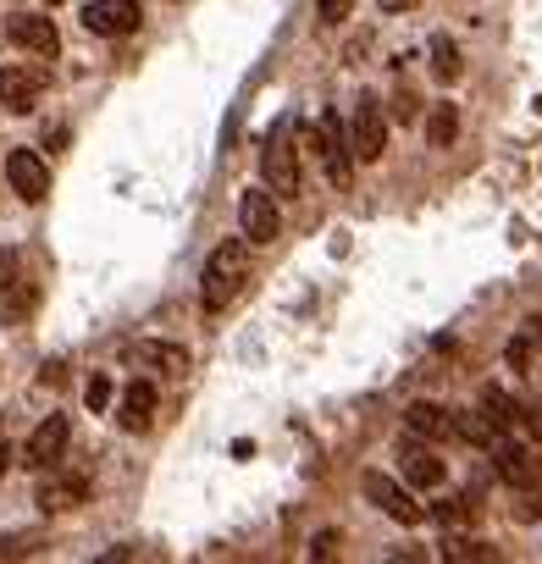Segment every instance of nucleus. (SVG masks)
<instances>
[{
  "label": "nucleus",
  "mask_w": 542,
  "mask_h": 564,
  "mask_svg": "<svg viewBox=\"0 0 542 564\" xmlns=\"http://www.w3.org/2000/svg\"><path fill=\"white\" fill-rule=\"evenodd\" d=\"M249 271H254L249 238H227L221 249H210V260H205V276H199V300H205V311H227V305L243 294Z\"/></svg>",
  "instance_id": "1"
},
{
  "label": "nucleus",
  "mask_w": 542,
  "mask_h": 564,
  "mask_svg": "<svg viewBox=\"0 0 542 564\" xmlns=\"http://www.w3.org/2000/svg\"><path fill=\"white\" fill-rule=\"evenodd\" d=\"M260 177L278 199H294L300 194V150H294V117H283L271 128L265 150H260Z\"/></svg>",
  "instance_id": "2"
},
{
  "label": "nucleus",
  "mask_w": 542,
  "mask_h": 564,
  "mask_svg": "<svg viewBox=\"0 0 542 564\" xmlns=\"http://www.w3.org/2000/svg\"><path fill=\"white\" fill-rule=\"evenodd\" d=\"M311 144H316V155H322L327 177H333L338 188H349V177H355V144H349V133H344L338 111H322V117H316V133H311Z\"/></svg>",
  "instance_id": "3"
},
{
  "label": "nucleus",
  "mask_w": 542,
  "mask_h": 564,
  "mask_svg": "<svg viewBox=\"0 0 542 564\" xmlns=\"http://www.w3.org/2000/svg\"><path fill=\"white\" fill-rule=\"evenodd\" d=\"M349 144H355V161H382V150H388V117H382V100L377 95H360V106L349 117Z\"/></svg>",
  "instance_id": "4"
},
{
  "label": "nucleus",
  "mask_w": 542,
  "mask_h": 564,
  "mask_svg": "<svg viewBox=\"0 0 542 564\" xmlns=\"http://www.w3.org/2000/svg\"><path fill=\"white\" fill-rule=\"evenodd\" d=\"M238 227H243L249 243H271V238L283 232L278 194H271V188H243V199H238Z\"/></svg>",
  "instance_id": "5"
},
{
  "label": "nucleus",
  "mask_w": 542,
  "mask_h": 564,
  "mask_svg": "<svg viewBox=\"0 0 542 564\" xmlns=\"http://www.w3.org/2000/svg\"><path fill=\"white\" fill-rule=\"evenodd\" d=\"M492 465H498V476H503L509 487H520V492H531V487L542 481V459H536V448L520 443V437H509V432L492 443Z\"/></svg>",
  "instance_id": "6"
},
{
  "label": "nucleus",
  "mask_w": 542,
  "mask_h": 564,
  "mask_svg": "<svg viewBox=\"0 0 542 564\" xmlns=\"http://www.w3.org/2000/svg\"><path fill=\"white\" fill-rule=\"evenodd\" d=\"M360 492H366L388 520H399V525H421V520H426V509H421L393 476H382V470H366V476H360Z\"/></svg>",
  "instance_id": "7"
},
{
  "label": "nucleus",
  "mask_w": 542,
  "mask_h": 564,
  "mask_svg": "<svg viewBox=\"0 0 542 564\" xmlns=\"http://www.w3.org/2000/svg\"><path fill=\"white\" fill-rule=\"evenodd\" d=\"M144 12H139V0H89L84 7V29L100 34V40H122V34H139Z\"/></svg>",
  "instance_id": "8"
},
{
  "label": "nucleus",
  "mask_w": 542,
  "mask_h": 564,
  "mask_svg": "<svg viewBox=\"0 0 542 564\" xmlns=\"http://www.w3.org/2000/svg\"><path fill=\"white\" fill-rule=\"evenodd\" d=\"M7 40H12L18 51L40 56V62H56V51H62V34H56V23H51V18H29V12L7 18Z\"/></svg>",
  "instance_id": "9"
},
{
  "label": "nucleus",
  "mask_w": 542,
  "mask_h": 564,
  "mask_svg": "<svg viewBox=\"0 0 542 564\" xmlns=\"http://www.w3.org/2000/svg\"><path fill=\"white\" fill-rule=\"evenodd\" d=\"M7 183L18 188V199L40 205V199L51 194V166H45L34 150H12V155H7Z\"/></svg>",
  "instance_id": "10"
},
{
  "label": "nucleus",
  "mask_w": 542,
  "mask_h": 564,
  "mask_svg": "<svg viewBox=\"0 0 542 564\" xmlns=\"http://www.w3.org/2000/svg\"><path fill=\"white\" fill-rule=\"evenodd\" d=\"M40 95H45V73L40 67H0V106L7 111H34L40 106Z\"/></svg>",
  "instance_id": "11"
},
{
  "label": "nucleus",
  "mask_w": 542,
  "mask_h": 564,
  "mask_svg": "<svg viewBox=\"0 0 542 564\" xmlns=\"http://www.w3.org/2000/svg\"><path fill=\"white\" fill-rule=\"evenodd\" d=\"M122 355H128L133 366H144V371H161V377H183V371H188V349L155 344V338H139V344H128Z\"/></svg>",
  "instance_id": "12"
},
{
  "label": "nucleus",
  "mask_w": 542,
  "mask_h": 564,
  "mask_svg": "<svg viewBox=\"0 0 542 564\" xmlns=\"http://www.w3.org/2000/svg\"><path fill=\"white\" fill-rule=\"evenodd\" d=\"M67 437H73L67 415H51V421H40V426L29 432V443H23L29 465H56V459H62V448H67Z\"/></svg>",
  "instance_id": "13"
},
{
  "label": "nucleus",
  "mask_w": 542,
  "mask_h": 564,
  "mask_svg": "<svg viewBox=\"0 0 542 564\" xmlns=\"http://www.w3.org/2000/svg\"><path fill=\"white\" fill-rule=\"evenodd\" d=\"M399 470H404L410 487H443V476H448L443 459H437L426 443H404V448H399Z\"/></svg>",
  "instance_id": "14"
},
{
  "label": "nucleus",
  "mask_w": 542,
  "mask_h": 564,
  "mask_svg": "<svg viewBox=\"0 0 542 564\" xmlns=\"http://www.w3.org/2000/svg\"><path fill=\"white\" fill-rule=\"evenodd\" d=\"M150 415H155V388H150V382H128V393H122V404H117L122 432H144Z\"/></svg>",
  "instance_id": "15"
},
{
  "label": "nucleus",
  "mask_w": 542,
  "mask_h": 564,
  "mask_svg": "<svg viewBox=\"0 0 542 564\" xmlns=\"http://www.w3.org/2000/svg\"><path fill=\"white\" fill-rule=\"evenodd\" d=\"M404 426H410L415 437H459V426H454V415H448L443 404H410V410H404Z\"/></svg>",
  "instance_id": "16"
},
{
  "label": "nucleus",
  "mask_w": 542,
  "mask_h": 564,
  "mask_svg": "<svg viewBox=\"0 0 542 564\" xmlns=\"http://www.w3.org/2000/svg\"><path fill=\"white\" fill-rule=\"evenodd\" d=\"M89 498V476H51L45 487H40V509H73V503H84Z\"/></svg>",
  "instance_id": "17"
},
{
  "label": "nucleus",
  "mask_w": 542,
  "mask_h": 564,
  "mask_svg": "<svg viewBox=\"0 0 542 564\" xmlns=\"http://www.w3.org/2000/svg\"><path fill=\"white\" fill-rule=\"evenodd\" d=\"M481 410H487V415H492L503 432H525V410H520V404H514L503 388H487V393H481Z\"/></svg>",
  "instance_id": "18"
},
{
  "label": "nucleus",
  "mask_w": 542,
  "mask_h": 564,
  "mask_svg": "<svg viewBox=\"0 0 542 564\" xmlns=\"http://www.w3.org/2000/svg\"><path fill=\"white\" fill-rule=\"evenodd\" d=\"M454 139H459V111L443 100V106H432V117H426V144H432V150H448Z\"/></svg>",
  "instance_id": "19"
},
{
  "label": "nucleus",
  "mask_w": 542,
  "mask_h": 564,
  "mask_svg": "<svg viewBox=\"0 0 542 564\" xmlns=\"http://www.w3.org/2000/svg\"><path fill=\"white\" fill-rule=\"evenodd\" d=\"M432 73H437V84H459V73H465L459 67V45L443 40V34L432 40Z\"/></svg>",
  "instance_id": "20"
},
{
  "label": "nucleus",
  "mask_w": 542,
  "mask_h": 564,
  "mask_svg": "<svg viewBox=\"0 0 542 564\" xmlns=\"http://www.w3.org/2000/svg\"><path fill=\"white\" fill-rule=\"evenodd\" d=\"M536 344H542V322H525V327H520V338L509 344V366H514V371H525Z\"/></svg>",
  "instance_id": "21"
},
{
  "label": "nucleus",
  "mask_w": 542,
  "mask_h": 564,
  "mask_svg": "<svg viewBox=\"0 0 542 564\" xmlns=\"http://www.w3.org/2000/svg\"><path fill=\"white\" fill-rule=\"evenodd\" d=\"M443 553H448V558H492V547H487V542H476V536H448V542H443Z\"/></svg>",
  "instance_id": "22"
},
{
  "label": "nucleus",
  "mask_w": 542,
  "mask_h": 564,
  "mask_svg": "<svg viewBox=\"0 0 542 564\" xmlns=\"http://www.w3.org/2000/svg\"><path fill=\"white\" fill-rule=\"evenodd\" d=\"M437 520H443V525L476 520V498H448V503H437Z\"/></svg>",
  "instance_id": "23"
},
{
  "label": "nucleus",
  "mask_w": 542,
  "mask_h": 564,
  "mask_svg": "<svg viewBox=\"0 0 542 564\" xmlns=\"http://www.w3.org/2000/svg\"><path fill=\"white\" fill-rule=\"evenodd\" d=\"M84 399H89V410H106V404H111V377H89Z\"/></svg>",
  "instance_id": "24"
},
{
  "label": "nucleus",
  "mask_w": 542,
  "mask_h": 564,
  "mask_svg": "<svg viewBox=\"0 0 542 564\" xmlns=\"http://www.w3.org/2000/svg\"><path fill=\"white\" fill-rule=\"evenodd\" d=\"M316 12H322V23H344L355 12V0H316Z\"/></svg>",
  "instance_id": "25"
},
{
  "label": "nucleus",
  "mask_w": 542,
  "mask_h": 564,
  "mask_svg": "<svg viewBox=\"0 0 542 564\" xmlns=\"http://www.w3.org/2000/svg\"><path fill=\"white\" fill-rule=\"evenodd\" d=\"M393 117H399V122H415V117H421V106H415V95H410V89H399V95H393Z\"/></svg>",
  "instance_id": "26"
},
{
  "label": "nucleus",
  "mask_w": 542,
  "mask_h": 564,
  "mask_svg": "<svg viewBox=\"0 0 542 564\" xmlns=\"http://www.w3.org/2000/svg\"><path fill=\"white\" fill-rule=\"evenodd\" d=\"M311 553H316V558H333V553H338V536H333V531H327V536H316V542H311Z\"/></svg>",
  "instance_id": "27"
},
{
  "label": "nucleus",
  "mask_w": 542,
  "mask_h": 564,
  "mask_svg": "<svg viewBox=\"0 0 542 564\" xmlns=\"http://www.w3.org/2000/svg\"><path fill=\"white\" fill-rule=\"evenodd\" d=\"M0 289H12V249L0 243Z\"/></svg>",
  "instance_id": "28"
},
{
  "label": "nucleus",
  "mask_w": 542,
  "mask_h": 564,
  "mask_svg": "<svg viewBox=\"0 0 542 564\" xmlns=\"http://www.w3.org/2000/svg\"><path fill=\"white\" fill-rule=\"evenodd\" d=\"M382 7H388V12H399V7H415V0H382Z\"/></svg>",
  "instance_id": "29"
},
{
  "label": "nucleus",
  "mask_w": 542,
  "mask_h": 564,
  "mask_svg": "<svg viewBox=\"0 0 542 564\" xmlns=\"http://www.w3.org/2000/svg\"><path fill=\"white\" fill-rule=\"evenodd\" d=\"M7 459H12V454H7V443H0V476H7Z\"/></svg>",
  "instance_id": "30"
},
{
  "label": "nucleus",
  "mask_w": 542,
  "mask_h": 564,
  "mask_svg": "<svg viewBox=\"0 0 542 564\" xmlns=\"http://www.w3.org/2000/svg\"><path fill=\"white\" fill-rule=\"evenodd\" d=\"M51 7H56V0H51Z\"/></svg>",
  "instance_id": "31"
}]
</instances>
